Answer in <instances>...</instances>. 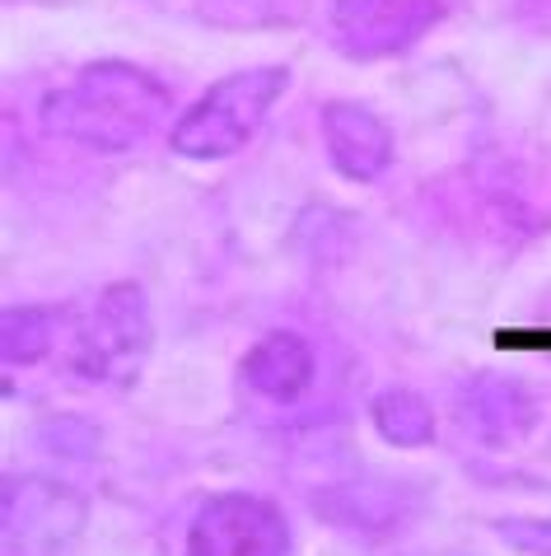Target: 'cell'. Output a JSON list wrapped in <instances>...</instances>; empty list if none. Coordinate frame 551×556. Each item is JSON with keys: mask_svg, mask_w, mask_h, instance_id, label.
<instances>
[{"mask_svg": "<svg viewBox=\"0 0 551 556\" xmlns=\"http://www.w3.org/2000/svg\"><path fill=\"white\" fill-rule=\"evenodd\" d=\"M168 113V89L127 61H94L75 85L42 99V127L99 154L136 150Z\"/></svg>", "mask_w": 551, "mask_h": 556, "instance_id": "obj_1", "label": "cell"}, {"mask_svg": "<svg viewBox=\"0 0 551 556\" xmlns=\"http://www.w3.org/2000/svg\"><path fill=\"white\" fill-rule=\"evenodd\" d=\"M290 71L285 66H257L225 75L216 89H206L188 113L174 122V150L188 160H225L243 150L267 122L271 103L285 94Z\"/></svg>", "mask_w": 551, "mask_h": 556, "instance_id": "obj_2", "label": "cell"}, {"mask_svg": "<svg viewBox=\"0 0 551 556\" xmlns=\"http://www.w3.org/2000/svg\"><path fill=\"white\" fill-rule=\"evenodd\" d=\"M188 556H290V523L271 501L225 491L196 509Z\"/></svg>", "mask_w": 551, "mask_h": 556, "instance_id": "obj_3", "label": "cell"}, {"mask_svg": "<svg viewBox=\"0 0 551 556\" xmlns=\"http://www.w3.org/2000/svg\"><path fill=\"white\" fill-rule=\"evenodd\" d=\"M150 351V308L141 286H108L89 314L75 346V369L85 379H127Z\"/></svg>", "mask_w": 551, "mask_h": 556, "instance_id": "obj_4", "label": "cell"}, {"mask_svg": "<svg viewBox=\"0 0 551 556\" xmlns=\"http://www.w3.org/2000/svg\"><path fill=\"white\" fill-rule=\"evenodd\" d=\"M85 523V501L75 491L42 482V477H14L5 482V552L10 556H61Z\"/></svg>", "mask_w": 551, "mask_h": 556, "instance_id": "obj_5", "label": "cell"}, {"mask_svg": "<svg viewBox=\"0 0 551 556\" xmlns=\"http://www.w3.org/2000/svg\"><path fill=\"white\" fill-rule=\"evenodd\" d=\"M439 0H332V34L346 56L374 61L407 52L439 24Z\"/></svg>", "mask_w": 551, "mask_h": 556, "instance_id": "obj_6", "label": "cell"}, {"mask_svg": "<svg viewBox=\"0 0 551 556\" xmlns=\"http://www.w3.org/2000/svg\"><path fill=\"white\" fill-rule=\"evenodd\" d=\"M323 141L328 160L350 182H374L393 164V131L388 122L364 103H328L323 108Z\"/></svg>", "mask_w": 551, "mask_h": 556, "instance_id": "obj_7", "label": "cell"}, {"mask_svg": "<svg viewBox=\"0 0 551 556\" xmlns=\"http://www.w3.org/2000/svg\"><path fill=\"white\" fill-rule=\"evenodd\" d=\"M313 369H318L313 346L295 332H271L243 355V379L262 397H271V403H295V397H304L313 383Z\"/></svg>", "mask_w": 551, "mask_h": 556, "instance_id": "obj_8", "label": "cell"}, {"mask_svg": "<svg viewBox=\"0 0 551 556\" xmlns=\"http://www.w3.org/2000/svg\"><path fill=\"white\" fill-rule=\"evenodd\" d=\"M463 426L486 444H514L533 426V403L514 383L482 379L463 393Z\"/></svg>", "mask_w": 551, "mask_h": 556, "instance_id": "obj_9", "label": "cell"}, {"mask_svg": "<svg viewBox=\"0 0 551 556\" xmlns=\"http://www.w3.org/2000/svg\"><path fill=\"white\" fill-rule=\"evenodd\" d=\"M374 430L397 450H421V444L435 440V412L425 407V397H417L411 389H388L374 397Z\"/></svg>", "mask_w": 551, "mask_h": 556, "instance_id": "obj_10", "label": "cell"}, {"mask_svg": "<svg viewBox=\"0 0 551 556\" xmlns=\"http://www.w3.org/2000/svg\"><path fill=\"white\" fill-rule=\"evenodd\" d=\"M56 308L42 304H24V308H5L0 318V351H5V365H38L42 355L56 346Z\"/></svg>", "mask_w": 551, "mask_h": 556, "instance_id": "obj_11", "label": "cell"}, {"mask_svg": "<svg viewBox=\"0 0 551 556\" xmlns=\"http://www.w3.org/2000/svg\"><path fill=\"white\" fill-rule=\"evenodd\" d=\"M500 538L514 552H533V556H551V519H504Z\"/></svg>", "mask_w": 551, "mask_h": 556, "instance_id": "obj_12", "label": "cell"}, {"mask_svg": "<svg viewBox=\"0 0 551 556\" xmlns=\"http://www.w3.org/2000/svg\"><path fill=\"white\" fill-rule=\"evenodd\" d=\"M500 351H551V332H496Z\"/></svg>", "mask_w": 551, "mask_h": 556, "instance_id": "obj_13", "label": "cell"}]
</instances>
